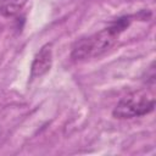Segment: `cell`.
I'll return each mask as SVG.
<instances>
[{
    "label": "cell",
    "instance_id": "obj_1",
    "mask_svg": "<svg viewBox=\"0 0 156 156\" xmlns=\"http://www.w3.org/2000/svg\"><path fill=\"white\" fill-rule=\"evenodd\" d=\"M130 17L124 16L112 22L107 28L78 40L71 52V57L74 61H84L106 52L117 41L118 35L129 26Z\"/></svg>",
    "mask_w": 156,
    "mask_h": 156
},
{
    "label": "cell",
    "instance_id": "obj_2",
    "mask_svg": "<svg viewBox=\"0 0 156 156\" xmlns=\"http://www.w3.org/2000/svg\"><path fill=\"white\" fill-rule=\"evenodd\" d=\"M155 107V98L149 90L133 91L122 98L115 106L112 115L119 119L140 117L150 113Z\"/></svg>",
    "mask_w": 156,
    "mask_h": 156
},
{
    "label": "cell",
    "instance_id": "obj_3",
    "mask_svg": "<svg viewBox=\"0 0 156 156\" xmlns=\"http://www.w3.org/2000/svg\"><path fill=\"white\" fill-rule=\"evenodd\" d=\"M52 66V45L45 44L34 56L30 67V76L33 78L41 77L50 71Z\"/></svg>",
    "mask_w": 156,
    "mask_h": 156
},
{
    "label": "cell",
    "instance_id": "obj_4",
    "mask_svg": "<svg viewBox=\"0 0 156 156\" xmlns=\"http://www.w3.org/2000/svg\"><path fill=\"white\" fill-rule=\"evenodd\" d=\"M27 0H0V15L2 17H13L21 12Z\"/></svg>",
    "mask_w": 156,
    "mask_h": 156
}]
</instances>
